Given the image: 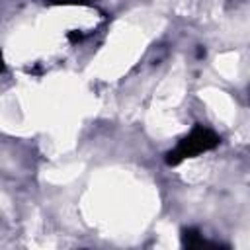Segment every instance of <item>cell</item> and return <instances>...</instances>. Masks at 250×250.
I'll return each instance as SVG.
<instances>
[{
	"label": "cell",
	"mask_w": 250,
	"mask_h": 250,
	"mask_svg": "<svg viewBox=\"0 0 250 250\" xmlns=\"http://www.w3.org/2000/svg\"><path fill=\"white\" fill-rule=\"evenodd\" d=\"M217 145H219V137L211 129L195 127L186 139L180 141V145L174 150H170L166 154V164L176 166L186 158H191V156H197V154H201L205 150L215 148Z\"/></svg>",
	"instance_id": "cell-1"
},
{
	"label": "cell",
	"mask_w": 250,
	"mask_h": 250,
	"mask_svg": "<svg viewBox=\"0 0 250 250\" xmlns=\"http://www.w3.org/2000/svg\"><path fill=\"white\" fill-rule=\"evenodd\" d=\"M182 244H184V246H188V248H201V246H209V244L201 238L199 230H195V229H184V230H182Z\"/></svg>",
	"instance_id": "cell-2"
}]
</instances>
